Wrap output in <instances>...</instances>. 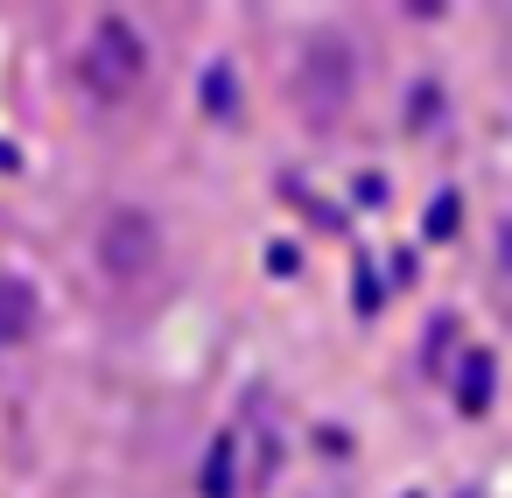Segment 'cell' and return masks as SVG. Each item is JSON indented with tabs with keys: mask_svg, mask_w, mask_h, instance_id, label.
I'll return each mask as SVG.
<instances>
[{
	"mask_svg": "<svg viewBox=\"0 0 512 498\" xmlns=\"http://www.w3.org/2000/svg\"><path fill=\"white\" fill-rule=\"evenodd\" d=\"M351 92H358V57H351V43H344L337 29L309 36L302 57H295V113H302L309 127H337L344 106H351Z\"/></svg>",
	"mask_w": 512,
	"mask_h": 498,
	"instance_id": "1",
	"label": "cell"
},
{
	"mask_svg": "<svg viewBox=\"0 0 512 498\" xmlns=\"http://www.w3.org/2000/svg\"><path fill=\"white\" fill-rule=\"evenodd\" d=\"M141 71H148V50H141V36H134L120 15H106V22L92 29L85 57H78V78H85L99 99H127V92L141 85Z\"/></svg>",
	"mask_w": 512,
	"mask_h": 498,
	"instance_id": "2",
	"label": "cell"
},
{
	"mask_svg": "<svg viewBox=\"0 0 512 498\" xmlns=\"http://www.w3.org/2000/svg\"><path fill=\"white\" fill-rule=\"evenodd\" d=\"M99 267L113 281H148L162 267V232L148 211H113L106 232H99Z\"/></svg>",
	"mask_w": 512,
	"mask_h": 498,
	"instance_id": "3",
	"label": "cell"
},
{
	"mask_svg": "<svg viewBox=\"0 0 512 498\" xmlns=\"http://www.w3.org/2000/svg\"><path fill=\"white\" fill-rule=\"evenodd\" d=\"M36 330V288L22 274H0V344H22Z\"/></svg>",
	"mask_w": 512,
	"mask_h": 498,
	"instance_id": "4",
	"label": "cell"
},
{
	"mask_svg": "<svg viewBox=\"0 0 512 498\" xmlns=\"http://www.w3.org/2000/svg\"><path fill=\"white\" fill-rule=\"evenodd\" d=\"M456 400H463V414H484V407H491V351H470V358H463Z\"/></svg>",
	"mask_w": 512,
	"mask_h": 498,
	"instance_id": "5",
	"label": "cell"
},
{
	"mask_svg": "<svg viewBox=\"0 0 512 498\" xmlns=\"http://www.w3.org/2000/svg\"><path fill=\"white\" fill-rule=\"evenodd\" d=\"M232 449H239V435H218L211 442V463H204V498H232L239 484H232Z\"/></svg>",
	"mask_w": 512,
	"mask_h": 498,
	"instance_id": "6",
	"label": "cell"
},
{
	"mask_svg": "<svg viewBox=\"0 0 512 498\" xmlns=\"http://www.w3.org/2000/svg\"><path fill=\"white\" fill-rule=\"evenodd\" d=\"M449 232H456V197L442 190V197H435V211H428V239H449Z\"/></svg>",
	"mask_w": 512,
	"mask_h": 498,
	"instance_id": "7",
	"label": "cell"
},
{
	"mask_svg": "<svg viewBox=\"0 0 512 498\" xmlns=\"http://www.w3.org/2000/svg\"><path fill=\"white\" fill-rule=\"evenodd\" d=\"M204 99H211V113H225L232 106V71H211L204 78Z\"/></svg>",
	"mask_w": 512,
	"mask_h": 498,
	"instance_id": "8",
	"label": "cell"
},
{
	"mask_svg": "<svg viewBox=\"0 0 512 498\" xmlns=\"http://www.w3.org/2000/svg\"><path fill=\"white\" fill-rule=\"evenodd\" d=\"M351 295H358V309H365V316H372V309H379V281H372V274H365V267H358V288H351Z\"/></svg>",
	"mask_w": 512,
	"mask_h": 498,
	"instance_id": "9",
	"label": "cell"
}]
</instances>
